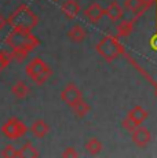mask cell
Returning a JSON list of instances; mask_svg holds the SVG:
<instances>
[{
    "label": "cell",
    "instance_id": "1",
    "mask_svg": "<svg viewBox=\"0 0 157 158\" xmlns=\"http://www.w3.org/2000/svg\"><path fill=\"white\" fill-rule=\"evenodd\" d=\"M7 23L13 29L33 30L39 23V17L26 4H22L7 18Z\"/></svg>",
    "mask_w": 157,
    "mask_h": 158
},
{
    "label": "cell",
    "instance_id": "2",
    "mask_svg": "<svg viewBox=\"0 0 157 158\" xmlns=\"http://www.w3.org/2000/svg\"><path fill=\"white\" fill-rule=\"evenodd\" d=\"M6 43L10 48H25L28 51H33L40 44V40L32 35V30L13 29L6 37Z\"/></svg>",
    "mask_w": 157,
    "mask_h": 158
},
{
    "label": "cell",
    "instance_id": "3",
    "mask_svg": "<svg viewBox=\"0 0 157 158\" xmlns=\"http://www.w3.org/2000/svg\"><path fill=\"white\" fill-rule=\"evenodd\" d=\"M25 70L26 74L29 76V78L37 85H43L53 74L51 68L40 58H33L31 62L26 65Z\"/></svg>",
    "mask_w": 157,
    "mask_h": 158
},
{
    "label": "cell",
    "instance_id": "4",
    "mask_svg": "<svg viewBox=\"0 0 157 158\" xmlns=\"http://www.w3.org/2000/svg\"><path fill=\"white\" fill-rule=\"evenodd\" d=\"M96 52L104 59H106L108 62H112L120 54L124 52V47L119 43V40L114 36L108 35L104 39H101V41L96 44Z\"/></svg>",
    "mask_w": 157,
    "mask_h": 158
},
{
    "label": "cell",
    "instance_id": "5",
    "mask_svg": "<svg viewBox=\"0 0 157 158\" xmlns=\"http://www.w3.org/2000/svg\"><path fill=\"white\" fill-rule=\"evenodd\" d=\"M26 132H28L26 125L22 121L18 120V118H10L2 127V133L7 139H19Z\"/></svg>",
    "mask_w": 157,
    "mask_h": 158
},
{
    "label": "cell",
    "instance_id": "6",
    "mask_svg": "<svg viewBox=\"0 0 157 158\" xmlns=\"http://www.w3.org/2000/svg\"><path fill=\"white\" fill-rule=\"evenodd\" d=\"M61 99L65 105L68 106H73L76 102H78L81 99V91L78 89V87L74 83H69L68 85L62 89L61 92Z\"/></svg>",
    "mask_w": 157,
    "mask_h": 158
},
{
    "label": "cell",
    "instance_id": "7",
    "mask_svg": "<svg viewBox=\"0 0 157 158\" xmlns=\"http://www.w3.org/2000/svg\"><path fill=\"white\" fill-rule=\"evenodd\" d=\"M83 15L88 22L96 23L105 17V8H102L101 4H98V3H92L83 11Z\"/></svg>",
    "mask_w": 157,
    "mask_h": 158
},
{
    "label": "cell",
    "instance_id": "8",
    "mask_svg": "<svg viewBox=\"0 0 157 158\" xmlns=\"http://www.w3.org/2000/svg\"><path fill=\"white\" fill-rule=\"evenodd\" d=\"M132 142L138 146V147H145L149 144V142L152 140V135H150L149 129H146L145 127H138L135 131H132Z\"/></svg>",
    "mask_w": 157,
    "mask_h": 158
},
{
    "label": "cell",
    "instance_id": "9",
    "mask_svg": "<svg viewBox=\"0 0 157 158\" xmlns=\"http://www.w3.org/2000/svg\"><path fill=\"white\" fill-rule=\"evenodd\" d=\"M61 10L66 18L73 19V18H76L78 13H80V6H78V3L76 0H66V2L62 3Z\"/></svg>",
    "mask_w": 157,
    "mask_h": 158
},
{
    "label": "cell",
    "instance_id": "10",
    "mask_svg": "<svg viewBox=\"0 0 157 158\" xmlns=\"http://www.w3.org/2000/svg\"><path fill=\"white\" fill-rule=\"evenodd\" d=\"M105 15L112 21V22H117L120 21L123 17H124V13H123L121 6L117 2H112L108 8H105Z\"/></svg>",
    "mask_w": 157,
    "mask_h": 158
},
{
    "label": "cell",
    "instance_id": "11",
    "mask_svg": "<svg viewBox=\"0 0 157 158\" xmlns=\"http://www.w3.org/2000/svg\"><path fill=\"white\" fill-rule=\"evenodd\" d=\"M48 131H50V127H48V124L46 123V121H43V120L35 121V123L32 124V127H31L32 135H35L36 138H39V139L44 138V136L48 133Z\"/></svg>",
    "mask_w": 157,
    "mask_h": 158
},
{
    "label": "cell",
    "instance_id": "12",
    "mask_svg": "<svg viewBox=\"0 0 157 158\" xmlns=\"http://www.w3.org/2000/svg\"><path fill=\"white\" fill-rule=\"evenodd\" d=\"M39 157V151L31 142H26L21 148L17 151V158H36Z\"/></svg>",
    "mask_w": 157,
    "mask_h": 158
},
{
    "label": "cell",
    "instance_id": "13",
    "mask_svg": "<svg viewBox=\"0 0 157 158\" xmlns=\"http://www.w3.org/2000/svg\"><path fill=\"white\" fill-rule=\"evenodd\" d=\"M68 37L72 41H74V43H81V41L86 40L87 32H86V29H84L81 25H74L73 28L69 30Z\"/></svg>",
    "mask_w": 157,
    "mask_h": 158
},
{
    "label": "cell",
    "instance_id": "14",
    "mask_svg": "<svg viewBox=\"0 0 157 158\" xmlns=\"http://www.w3.org/2000/svg\"><path fill=\"white\" fill-rule=\"evenodd\" d=\"M147 115H149V113H147L142 106H135V107H132L131 110H129V113H128V117L132 118L138 125H141V124L146 120Z\"/></svg>",
    "mask_w": 157,
    "mask_h": 158
},
{
    "label": "cell",
    "instance_id": "15",
    "mask_svg": "<svg viewBox=\"0 0 157 158\" xmlns=\"http://www.w3.org/2000/svg\"><path fill=\"white\" fill-rule=\"evenodd\" d=\"M124 7L128 11H131V13H134L137 15H141L145 10H147V8H149L147 6H145L143 3H142V0H125V2H124Z\"/></svg>",
    "mask_w": 157,
    "mask_h": 158
},
{
    "label": "cell",
    "instance_id": "16",
    "mask_svg": "<svg viewBox=\"0 0 157 158\" xmlns=\"http://www.w3.org/2000/svg\"><path fill=\"white\" fill-rule=\"evenodd\" d=\"M11 92H13V95L15 96L17 99H23L28 96L29 87L26 85L23 81H17V83L13 85V88H11Z\"/></svg>",
    "mask_w": 157,
    "mask_h": 158
},
{
    "label": "cell",
    "instance_id": "17",
    "mask_svg": "<svg viewBox=\"0 0 157 158\" xmlns=\"http://www.w3.org/2000/svg\"><path fill=\"white\" fill-rule=\"evenodd\" d=\"M117 35L119 37H128L134 30V22L132 21H121L117 25Z\"/></svg>",
    "mask_w": 157,
    "mask_h": 158
},
{
    "label": "cell",
    "instance_id": "18",
    "mask_svg": "<svg viewBox=\"0 0 157 158\" xmlns=\"http://www.w3.org/2000/svg\"><path fill=\"white\" fill-rule=\"evenodd\" d=\"M72 110H73V113H74V115H76L77 118H83L84 115L91 110V109H90L88 103L84 102L83 99H80V101L76 102L73 106H72Z\"/></svg>",
    "mask_w": 157,
    "mask_h": 158
},
{
    "label": "cell",
    "instance_id": "19",
    "mask_svg": "<svg viewBox=\"0 0 157 158\" xmlns=\"http://www.w3.org/2000/svg\"><path fill=\"white\" fill-rule=\"evenodd\" d=\"M102 148H104V146H102V143L96 138H91L90 140H87V143H86L87 153L92 154V156H96V154H99L102 151Z\"/></svg>",
    "mask_w": 157,
    "mask_h": 158
},
{
    "label": "cell",
    "instance_id": "20",
    "mask_svg": "<svg viewBox=\"0 0 157 158\" xmlns=\"http://www.w3.org/2000/svg\"><path fill=\"white\" fill-rule=\"evenodd\" d=\"M29 52L31 51L25 50V48H11V52L8 54L11 59H14L15 62H22L26 58L29 56Z\"/></svg>",
    "mask_w": 157,
    "mask_h": 158
},
{
    "label": "cell",
    "instance_id": "21",
    "mask_svg": "<svg viewBox=\"0 0 157 158\" xmlns=\"http://www.w3.org/2000/svg\"><path fill=\"white\" fill-rule=\"evenodd\" d=\"M17 151L18 148H15L13 144H7L2 151V157L4 158H17Z\"/></svg>",
    "mask_w": 157,
    "mask_h": 158
},
{
    "label": "cell",
    "instance_id": "22",
    "mask_svg": "<svg viewBox=\"0 0 157 158\" xmlns=\"http://www.w3.org/2000/svg\"><path fill=\"white\" fill-rule=\"evenodd\" d=\"M138 127H139V125H138V124L135 123L132 118H129L128 115H127L124 120H123V128L127 129L128 132H132V131H135V129L138 128Z\"/></svg>",
    "mask_w": 157,
    "mask_h": 158
},
{
    "label": "cell",
    "instance_id": "23",
    "mask_svg": "<svg viewBox=\"0 0 157 158\" xmlns=\"http://www.w3.org/2000/svg\"><path fill=\"white\" fill-rule=\"evenodd\" d=\"M10 60H11L10 55H8L7 52H4V51L0 50V72L4 70V69L7 68L8 63H10Z\"/></svg>",
    "mask_w": 157,
    "mask_h": 158
},
{
    "label": "cell",
    "instance_id": "24",
    "mask_svg": "<svg viewBox=\"0 0 157 158\" xmlns=\"http://www.w3.org/2000/svg\"><path fill=\"white\" fill-rule=\"evenodd\" d=\"M62 157L63 158H76V157H78V154H77V151L74 150V147H68V148H65V151L62 153Z\"/></svg>",
    "mask_w": 157,
    "mask_h": 158
},
{
    "label": "cell",
    "instance_id": "25",
    "mask_svg": "<svg viewBox=\"0 0 157 158\" xmlns=\"http://www.w3.org/2000/svg\"><path fill=\"white\" fill-rule=\"evenodd\" d=\"M155 2H156V0H142V3H143L145 6H147V7L153 6V4H155Z\"/></svg>",
    "mask_w": 157,
    "mask_h": 158
},
{
    "label": "cell",
    "instance_id": "26",
    "mask_svg": "<svg viewBox=\"0 0 157 158\" xmlns=\"http://www.w3.org/2000/svg\"><path fill=\"white\" fill-rule=\"evenodd\" d=\"M6 23H7V21H6L4 18H3V15L0 14V30H2L3 28H4V25H6Z\"/></svg>",
    "mask_w": 157,
    "mask_h": 158
},
{
    "label": "cell",
    "instance_id": "27",
    "mask_svg": "<svg viewBox=\"0 0 157 158\" xmlns=\"http://www.w3.org/2000/svg\"><path fill=\"white\" fill-rule=\"evenodd\" d=\"M150 44H152V47L155 48V50H157V36H155V37L152 39V41H150Z\"/></svg>",
    "mask_w": 157,
    "mask_h": 158
},
{
    "label": "cell",
    "instance_id": "28",
    "mask_svg": "<svg viewBox=\"0 0 157 158\" xmlns=\"http://www.w3.org/2000/svg\"><path fill=\"white\" fill-rule=\"evenodd\" d=\"M155 94H156V96H157V85H156V88H155Z\"/></svg>",
    "mask_w": 157,
    "mask_h": 158
},
{
    "label": "cell",
    "instance_id": "29",
    "mask_svg": "<svg viewBox=\"0 0 157 158\" xmlns=\"http://www.w3.org/2000/svg\"><path fill=\"white\" fill-rule=\"evenodd\" d=\"M53 2H55V3H58V2H59V0H53Z\"/></svg>",
    "mask_w": 157,
    "mask_h": 158
}]
</instances>
